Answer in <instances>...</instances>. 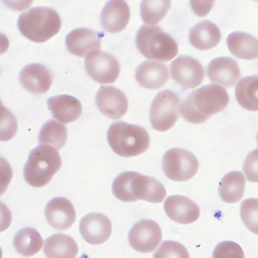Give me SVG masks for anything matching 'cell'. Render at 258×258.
Wrapping results in <instances>:
<instances>
[{
    "label": "cell",
    "mask_w": 258,
    "mask_h": 258,
    "mask_svg": "<svg viewBox=\"0 0 258 258\" xmlns=\"http://www.w3.org/2000/svg\"><path fill=\"white\" fill-rule=\"evenodd\" d=\"M169 74L165 64L154 60L141 62L135 73L138 84L145 89H159L168 80Z\"/></svg>",
    "instance_id": "20"
},
{
    "label": "cell",
    "mask_w": 258,
    "mask_h": 258,
    "mask_svg": "<svg viewBox=\"0 0 258 258\" xmlns=\"http://www.w3.org/2000/svg\"><path fill=\"white\" fill-rule=\"evenodd\" d=\"M85 69L88 75L99 84L114 83L120 73L118 60L112 54L100 50L85 58Z\"/></svg>",
    "instance_id": "8"
},
{
    "label": "cell",
    "mask_w": 258,
    "mask_h": 258,
    "mask_svg": "<svg viewBox=\"0 0 258 258\" xmlns=\"http://www.w3.org/2000/svg\"><path fill=\"white\" fill-rule=\"evenodd\" d=\"M129 18L130 9L127 2L123 0H111L105 4L101 12L100 23L106 31L116 33L127 26Z\"/></svg>",
    "instance_id": "18"
},
{
    "label": "cell",
    "mask_w": 258,
    "mask_h": 258,
    "mask_svg": "<svg viewBox=\"0 0 258 258\" xmlns=\"http://www.w3.org/2000/svg\"><path fill=\"white\" fill-rule=\"evenodd\" d=\"M44 215L47 223L57 230H67L76 221V211L73 204L62 197L51 199L46 204Z\"/></svg>",
    "instance_id": "17"
},
{
    "label": "cell",
    "mask_w": 258,
    "mask_h": 258,
    "mask_svg": "<svg viewBox=\"0 0 258 258\" xmlns=\"http://www.w3.org/2000/svg\"><path fill=\"white\" fill-rule=\"evenodd\" d=\"M47 105L54 119L63 124L76 121L82 114L81 102L71 95L50 97Z\"/></svg>",
    "instance_id": "21"
},
{
    "label": "cell",
    "mask_w": 258,
    "mask_h": 258,
    "mask_svg": "<svg viewBox=\"0 0 258 258\" xmlns=\"http://www.w3.org/2000/svg\"><path fill=\"white\" fill-rule=\"evenodd\" d=\"M178 108H180L179 97L169 90L159 92L153 99L149 116L153 129L157 131L169 130L178 119Z\"/></svg>",
    "instance_id": "6"
},
{
    "label": "cell",
    "mask_w": 258,
    "mask_h": 258,
    "mask_svg": "<svg viewBox=\"0 0 258 258\" xmlns=\"http://www.w3.org/2000/svg\"><path fill=\"white\" fill-rule=\"evenodd\" d=\"M168 218L179 224H191L200 217L199 206L190 199L174 195L168 197L163 205Z\"/></svg>",
    "instance_id": "16"
},
{
    "label": "cell",
    "mask_w": 258,
    "mask_h": 258,
    "mask_svg": "<svg viewBox=\"0 0 258 258\" xmlns=\"http://www.w3.org/2000/svg\"><path fill=\"white\" fill-rule=\"evenodd\" d=\"M67 136L66 126L51 119L42 125L39 131L38 142L42 145H53L54 148L60 149L67 141Z\"/></svg>",
    "instance_id": "28"
},
{
    "label": "cell",
    "mask_w": 258,
    "mask_h": 258,
    "mask_svg": "<svg viewBox=\"0 0 258 258\" xmlns=\"http://www.w3.org/2000/svg\"><path fill=\"white\" fill-rule=\"evenodd\" d=\"M212 258H245V255L236 242L222 241L215 247Z\"/></svg>",
    "instance_id": "32"
},
{
    "label": "cell",
    "mask_w": 258,
    "mask_h": 258,
    "mask_svg": "<svg viewBox=\"0 0 258 258\" xmlns=\"http://www.w3.org/2000/svg\"><path fill=\"white\" fill-rule=\"evenodd\" d=\"M188 39L195 48L208 50L220 42L221 32L215 23L210 20H204L190 28Z\"/></svg>",
    "instance_id": "22"
},
{
    "label": "cell",
    "mask_w": 258,
    "mask_h": 258,
    "mask_svg": "<svg viewBox=\"0 0 258 258\" xmlns=\"http://www.w3.org/2000/svg\"><path fill=\"white\" fill-rule=\"evenodd\" d=\"M17 26L20 33L34 42H44L58 33L59 15L50 7L37 6L19 15Z\"/></svg>",
    "instance_id": "2"
},
{
    "label": "cell",
    "mask_w": 258,
    "mask_h": 258,
    "mask_svg": "<svg viewBox=\"0 0 258 258\" xmlns=\"http://www.w3.org/2000/svg\"><path fill=\"white\" fill-rule=\"evenodd\" d=\"M98 109L111 119H120L128 110V101L123 92L113 86L101 87L96 94Z\"/></svg>",
    "instance_id": "13"
},
{
    "label": "cell",
    "mask_w": 258,
    "mask_h": 258,
    "mask_svg": "<svg viewBox=\"0 0 258 258\" xmlns=\"http://www.w3.org/2000/svg\"><path fill=\"white\" fill-rule=\"evenodd\" d=\"M243 170L249 181L258 182V149L248 153L244 160Z\"/></svg>",
    "instance_id": "33"
},
{
    "label": "cell",
    "mask_w": 258,
    "mask_h": 258,
    "mask_svg": "<svg viewBox=\"0 0 258 258\" xmlns=\"http://www.w3.org/2000/svg\"><path fill=\"white\" fill-rule=\"evenodd\" d=\"M19 82L24 89L31 93H46L52 83L51 73L40 63L25 66L19 74Z\"/></svg>",
    "instance_id": "19"
},
{
    "label": "cell",
    "mask_w": 258,
    "mask_h": 258,
    "mask_svg": "<svg viewBox=\"0 0 258 258\" xmlns=\"http://www.w3.org/2000/svg\"><path fill=\"white\" fill-rule=\"evenodd\" d=\"M43 251L47 258H76L79 247L72 237L58 233L44 241Z\"/></svg>",
    "instance_id": "24"
},
{
    "label": "cell",
    "mask_w": 258,
    "mask_h": 258,
    "mask_svg": "<svg viewBox=\"0 0 258 258\" xmlns=\"http://www.w3.org/2000/svg\"><path fill=\"white\" fill-rule=\"evenodd\" d=\"M227 45L231 53L241 59L258 58V39L246 32L235 31L228 35Z\"/></svg>",
    "instance_id": "23"
},
{
    "label": "cell",
    "mask_w": 258,
    "mask_h": 258,
    "mask_svg": "<svg viewBox=\"0 0 258 258\" xmlns=\"http://www.w3.org/2000/svg\"><path fill=\"white\" fill-rule=\"evenodd\" d=\"M170 74L177 84L187 89L200 86L205 78L201 62L188 55L177 56L170 63Z\"/></svg>",
    "instance_id": "10"
},
{
    "label": "cell",
    "mask_w": 258,
    "mask_h": 258,
    "mask_svg": "<svg viewBox=\"0 0 258 258\" xmlns=\"http://www.w3.org/2000/svg\"><path fill=\"white\" fill-rule=\"evenodd\" d=\"M102 34L90 28H76L66 37L67 49L77 56H88L99 51Z\"/></svg>",
    "instance_id": "14"
},
{
    "label": "cell",
    "mask_w": 258,
    "mask_h": 258,
    "mask_svg": "<svg viewBox=\"0 0 258 258\" xmlns=\"http://www.w3.org/2000/svg\"><path fill=\"white\" fill-rule=\"evenodd\" d=\"M161 239L162 233L159 225L147 219L137 222L128 234L130 246L141 253H149L155 250Z\"/></svg>",
    "instance_id": "9"
},
{
    "label": "cell",
    "mask_w": 258,
    "mask_h": 258,
    "mask_svg": "<svg viewBox=\"0 0 258 258\" xmlns=\"http://www.w3.org/2000/svg\"><path fill=\"white\" fill-rule=\"evenodd\" d=\"M107 138L112 150L123 157L137 156L145 152L150 142L146 129L122 121L110 125Z\"/></svg>",
    "instance_id": "3"
},
{
    "label": "cell",
    "mask_w": 258,
    "mask_h": 258,
    "mask_svg": "<svg viewBox=\"0 0 258 258\" xmlns=\"http://www.w3.org/2000/svg\"><path fill=\"white\" fill-rule=\"evenodd\" d=\"M246 178L240 171L226 173L219 184V195L223 202L228 204L238 203L245 191Z\"/></svg>",
    "instance_id": "25"
},
{
    "label": "cell",
    "mask_w": 258,
    "mask_h": 258,
    "mask_svg": "<svg viewBox=\"0 0 258 258\" xmlns=\"http://www.w3.org/2000/svg\"><path fill=\"white\" fill-rule=\"evenodd\" d=\"M257 143H258V133H257Z\"/></svg>",
    "instance_id": "34"
},
{
    "label": "cell",
    "mask_w": 258,
    "mask_h": 258,
    "mask_svg": "<svg viewBox=\"0 0 258 258\" xmlns=\"http://www.w3.org/2000/svg\"><path fill=\"white\" fill-rule=\"evenodd\" d=\"M153 258H189L186 248L176 241L166 240L153 254Z\"/></svg>",
    "instance_id": "31"
},
{
    "label": "cell",
    "mask_w": 258,
    "mask_h": 258,
    "mask_svg": "<svg viewBox=\"0 0 258 258\" xmlns=\"http://www.w3.org/2000/svg\"><path fill=\"white\" fill-rule=\"evenodd\" d=\"M211 82L224 88L233 87L240 79V69L235 59L228 56L214 58L207 67Z\"/></svg>",
    "instance_id": "15"
},
{
    "label": "cell",
    "mask_w": 258,
    "mask_h": 258,
    "mask_svg": "<svg viewBox=\"0 0 258 258\" xmlns=\"http://www.w3.org/2000/svg\"><path fill=\"white\" fill-rule=\"evenodd\" d=\"M228 104L227 91L221 86L211 84L191 92L180 105L179 113L185 121L201 124L224 110Z\"/></svg>",
    "instance_id": "1"
},
{
    "label": "cell",
    "mask_w": 258,
    "mask_h": 258,
    "mask_svg": "<svg viewBox=\"0 0 258 258\" xmlns=\"http://www.w3.org/2000/svg\"><path fill=\"white\" fill-rule=\"evenodd\" d=\"M169 0H143L140 4V15L145 24L154 26L167 13Z\"/></svg>",
    "instance_id": "29"
},
{
    "label": "cell",
    "mask_w": 258,
    "mask_h": 258,
    "mask_svg": "<svg viewBox=\"0 0 258 258\" xmlns=\"http://www.w3.org/2000/svg\"><path fill=\"white\" fill-rule=\"evenodd\" d=\"M164 174L174 181H185L194 177L199 169L197 157L182 148H171L162 157Z\"/></svg>",
    "instance_id": "7"
},
{
    "label": "cell",
    "mask_w": 258,
    "mask_h": 258,
    "mask_svg": "<svg viewBox=\"0 0 258 258\" xmlns=\"http://www.w3.org/2000/svg\"><path fill=\"white\" fill-rule=\"evenodd\" d=\"M136 46L146 57L152 60L167 61L177 55L175 40L159 26L142 25L136 33Z\"/></svg>",
    "instance_id": "5"
},
{
    "label": "cell",
    "mask_w": 258,
    "mask_h": 258,
    "mask_svg": "<svg viewBox=\"0 0 258 258\" xmlns=\"http://www.w3.org/2000/svg\"><path fill=\"white\" fill-rule=\"evenodd\" d=\"M61 166V159L56 148L39 145L33 148L23 168L25 181L34 186L46 185Z\"/></svg>",
    "instance_id": "4"
},
{
    "label": "cell",
    "mask_w": 258,
    "mask_h": 258,
    "mask_svg": "<svg viewBox=\"0 0 258 258\" xmlns=\"http://www.w3.org/2000/svg\"><path fill=\"white\" fill-rule=\"evenodd\" d=\"M240 216L246 228L258 235V199H247L242 202Z\"/></svg>",
    "instance_id": "30"
},
{
    "label": "cell",
    "mask_w": 258,
    "mask_h": 258,
    "mask_svg": "<svg viewBox=\"0 0 258 258\" xmlns=\"http://www.w3.org/2000/svg\"><path fill=\"white\" fill-rule=\"evenodd\" d=\"M43 244L42 237L33 228L20 229L13 238V246L15 250L25 257L35 255Z\"/></svg>",
    "instance_id": "27"
},
{
    "label": "cell",
    "mask_w": 258,
    "mask_h": 258,
    "mask_svg": "<svg viewBox=\"0 0 258 258\" xmlns=\"http://www.w3.org/2000/svg\"><path fill=\"white\" fill-rule=\"evenodd\" d=\"M130 192L134 202L143 200L155 204L161 203L166 196V189L161 182L154 177L135 171H131Z\"/></svg>",
    "instance_id": "11"
},
{
    "label": "cell",
    "mask_w": 258,
    "mask_h": 258,
    "mask_svg": "<svg viewBox=\"0 0 258 258\" xmlns=\"http://www.w3.org/2000/svg\"><path fill=\"white\" fill-rule=\"evenodd\" d=\"M111 232V221L101 213L88 214L80 222V233L82 237L92 245L105 243L109 239Z\"/></svg>",
    "instance_id": "12"
},
{
    "label": "cell",
    "mask_w": 258,
    "mask_h": 258,
    "mask_svg": "<svg viewBox=\"0 0 258 258\" xmlns=\"http://www.w3.org/2000/svg\"><path fill=\"white\" fill-rule=\"evenodd\" d=\"M236 100L248 111H258V76L242 78L235 89Z\"/></svg>",
    "instance_id": "26"
}]
</instances>
